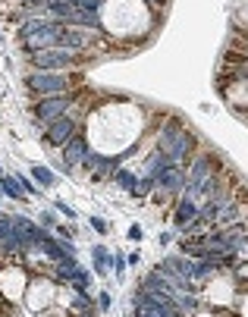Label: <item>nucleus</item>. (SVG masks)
<instances>
[{
	"label": "nucleus",
	"mask_w": 248,
	"mask_h": 317,
	"mask_svg": "<svg viewBox=\"0 0 248 317\" xmlns=\"http://www.w3.org/2000/svg\"><path fill=\"white\" fill-rule=\"evenodd\" d=\"M25 85L35 98H50V95H69L76 88V79L66 72H47V69H32L25 76Z\"/></svg>",
	"instance_id": "nucleus-1"
},
{
	"label": "nucleus",
	"mask_w": 248,
	"mask_h": 317,
	"mask_svg": "<svg viewBox=\"0 0 248 317\" xmlns=\"http://www.w3.org/2000/svg\"><path fill=\"white\" fill-rule=\"evenodd\" d=\"M35 69H47V72H63L69 66H79L85 63L82 53L76 50H66V47H50V50H38V53H32V60H28Z\"/></svg>",
	"instance_id": "nucleus-2"
},
{
	"label": "nucleus",
	"mask_w": 248,
	"mask_h": 317,
	"mask_svg": "<svg viewBox=\"0 0 248 317\" xmlns=\"http://www.w3.org/2000/svg\"><path fill=\"white\" fill-rule=\"evenodd\" d=\"M66 110H73V95H50V98H38L35 101V120L41 126L54 123L60 117H66Z\"/></svg>",
	"instance_id": "nucleus-3"
},
{
	"label": "nucleus",
	"mask_w": 248,
	"mask_h": 317,
	"mask_svg": "<svg viewBox=\"0 0 248 317\" xmlns=\"http://www.w3.org/2000/svg\"><path fill=\"white\" fill-rule=\"evenodd\" d=\"M60 22H44L38 32H32V35H25L22 38V44H25V50L28 53H38V50H50V47H57L60 44Z\"/></svg>",
	"instance_id": "nucleus-4"
},
{
	"label": "nucleus",
	"mask_w": 248,
	"mask_h": 317,
	"mask_svg": "<svg viewBox=\"0 0 248 317\" xmlns=\"http://www.w3.org/2000/svg\"><path fill=\"white\" fill-rule=\"evenodd\" d=\"M76 132H79V120H73V117L66 113V117H60V120H54V123L44 126V145H50V148H63Z\"/></svg>",
	"instance_id": "nucleus-5"
},
{
	"label": "nucleus",
	"mask_w": 248,
	"mask_h": 317,
	"mask_svg": "<svg viewBox=\"0 0 248 317\" xmlns=\"http://www.w3.org/2000/svg\"><path fill=\"white\" fill-rule=\"evenodd\" d=\"M154 182L161 185L164 192L176 195V192H182V189H185V170H182V166H167V170H164L161 176H157Z\"/></svg>",
	"instance_id": "nucleus-6"
},
{
	"label": "nucleus",
	"mask_w": 248,
	"mask_h": 317,
	"mask_svg": "<svg viewBox=\"0 0 248 317\" xmlns=\"http://www.w3.org/2000/svg\"><path fill=\"white\" fill-rule=\"evenodd\" d=\"M88 154H91V151H88V141H85V135H79V132L63 145V163H69V166H73V163H85Z\"/></svg>",
	"instance_id": "nucleus-7"
},
{
	"label": "nucleus",
	"mask_w": 248,
	"mask_h": 317,
	"mask_svg": "<svg viewBox=\"0 0 248 317\" xmlns=\"http://www.w3.org/2000/svg\"><path fill=\"white\" fill-rule=\"evenodd\" d=\"M198 208H201L198 201H192V198H185V195H182V201L176 204V214H173L176 226H179V229H185L189 223H195V220H198Z\"/></svg>",
	"instance_id": "nucleus-8"
},
{
	"label": "nucleus",
	"mask_w": 248,
	"mask_h": 317,
	"mask_svg": "<svg viewBox=\"0 0 248 317\" xmlns=\"http://www.w3.org/2000/svg\"><path fill=\"white\" fill-rule=\"evenodd\" d=\"M0 189H4V195H10L16 201H25V192H22V185L16 176H0Z\"/></svg>",
	"instance_id": "nucleus-9"
},
{
	"label": "nucleus",
	"mask_w": 248,
	"mask_h": 317,
	"mask_svg": "<svg viewBox=\"0 0 248 317\" xmlns=\"http://www.w3.org/2000/svg\"><path fill=\"white\" fill-rule=\"evenodd\" d=\"M88 286H91V276H88V270H76L73 273V279H69V289L73 292H88Z\"/></svg>",
	"instance_id": "nucleus-10"
},
{
	"label": "nucleus",
	"mask_w": 248,
	"mask_h": 317,
	"mask_svg": "<svg viewBox=\"0 0 248 317\" xmlns=\"http://www.w3.org/2000/svg\"><path fill=\"white\" fill-rule=\"evenodd\" d=\"M91 254H95V270H98V273H104V270H107V267L113 264V257L107 254V248H101V245H95V251H91Z\"/></svg>",
	"instance_id": "nucleus-11"
},
{
	"label": "nucleus",
	"mask_w": 248,
	"mask_h": 317,
	"mask_svg": "<svg viewBox=\"0 0 248 317\" xmlns=\"http://www.w3.org/2000/svg\"><path fill=\"white\" fill-rule=\"evenodd\" d=\"M32 176H35V182L38 185H54L57 182V176L47 170V166H32Z\"/></svg>",
	"instance_id": "nucleus-12"
},
{
	"label": "nucleus",
	"mask_w": 248,
	"mask_h": 317,
	"mask_svg": "<svg viewBox=\"0 0 248 317\" xmlns=\"http://www.w3.org/2000/svg\"><path fill=\"white\" fill-rule=\"evenodd\" d=\"M116 182L122 185V189H129V192H135V185H138V182H135V176H132L129 170H116Z\"/></svg>",
	"instance_id": "nucleus-13"
},
{
	"label": "nucleus",
	"mask_w": 248,
	"mask_h": 317,
	"mask_svg": "<svg viewBox=\"0 0 248 317\" xmlns=\"http://www.w3.org/2000/svg\"><path fill=\"white\" fill-rule=\"evenodd\" d=\"M76 7H79V10H85V13H101L104 0H76Z\"/></svg>",
	"instance_id": "nucleus-14"
},
{
	"label": "nucleus",
	"mask_w": 248,
	"mask_h": 317,
	"mask_svg": "<svg viewBox=\"0 0 248 317\" xmlns=\"http://www.w3.org/2000/svg\"><path fill=\"white\" fill-rule=\"evenodd\" d=\"M47 19H25L22 22V28H19V35H22V38H25V35H32V32H38L41 25H44Z\"/></svg>",
	"instance_id": "nucleus-15"
},
{
	"label": "nucleus",
	"mask_w": 248,
	"mask_h": 317,
	"mask_svg": "<svg viewBox=\"0 0 248 317\" xmlns=\"http://www.w3.org/2000/svg\"><path fill=\"white\" fill-rule=\"evenodd\" d=\"M154 185H157V182H154V179H151V176H148V179H141V182H138V185H135V195H148V192H151V189H154Z\"/></svg>",
	"instance_id": "nucleus-16"
},
{
	"label": "nucleus",
	"mask_w": 248,
	"mask_h": 317,
	"mask_svg": "<svg viewBox=\"0 0 248 317\" xmlns=\"http://www.w3.org/2000/svg\"><path fill=\"white\" fill-rule=\"evenodd\" d=\"M236 308H239V314H242V317H248V292H242V295H239V305H236Z\"/></svg>",
	"instance_id": "nucleus-17"
},
{
	"label": "nucleus",
	"mask_w": 248,
	"mask_h": 317,
	"mask_svg": "<svg viewBox=\"0 0 248 317\" xmlns=\"http://www.w3.org/2000/svg\"><path fill=\"white\" fill-rule=\"evenodd\" d=\"M54 208H57V211H63L66 217H76V211H73V208H69V204H66V201H54Z\"/></svg>",
	"instance_id": "nucleus-18"
},
{
	"label": "nucleus",
	"mask_w": 248,
	"mask_h": 317,
	"mask_svg": "<svg viewBox=\"0 0 248 317\" xmlns=\"http://www.w3.org/2000/svg\"><path fill=\"white\" fill-rule=\"evenodd\" d=\"M41 226H44V229H47V226H50V229H54V226H57V220H54V214H41Z\"/></svg>",
	"instance_id": "nucleus-19"
},
{
	"label": "nucleus",
	"mask_w": 248,
	"mask_h": 317,
	"mask_svg": "<svg viewBox=\"0 0 248 317\" xmlns=\"http://www.w3.org/2000/svg\"><path fill=\"white\" fill-rule=\"evenodd\" d=\"M98 308H101V311H107V308H110V295H107V292H101V295H98Z\"/></svg>",
	"instance_id": "nucleus-20"
},
{
	"label": "nucleus",
	"mask_w": 248,
	"mask_h": 317,
	"mask_svg": "<svg viewBox=\"0 0 248 317\" xmlns=\"http://www.w3.org/2000/svg\"><path fill=\"white\" fill-rule=\"evenodd\" d=\"M57 229V236L63 239V242H69V239H73V229H69V226H54Z\"/></svg>",
	"instance_id": "nucleus-21"
},
{
	"label": "nucleus",
	"mask_w": 248,
	"mask_h": 317,
	"mask_svg": "<svg viewBox=\"0 0 248 317\" xmlns=\"http://www.w3.org/2000/svg\"><path fill=\"white\" fill-rule=\"evenodd\" d=\"M91 226H95V229H98L101 236H104V233H107V223H104L101 217H91Z\"/></svg>",
	"instance_id": "nucleus-22"
},
{
	"label": "nucleus",
	"mask_w": 248,
	"mask_h": 317,
	"mask_svg": "<svg viewBox=\"0 0 248 317\" xmlns=\"http://www.w3.org/2000/svg\"><path fill=\"white\" fill-rule=\"evenodd\" d=\"M113 267H116V273H122V270H126V257H122V254H113Z\"/></svg>",
	"instance_id": "nucleus-23"
},
{
	"label": "nucleus",
	"mask_w": 248,
	"mask_h": 317,
	"mask_svg": "<svg viewBox=\"0 0 248 317\" xmlns=\"http://www.w3.org/2000/svg\"><path fill=\"white\" fill-rule=\"evenodd\" d=\"M129 239L138 242V239H141V226H132V229H129Z\"/></svg>",
	"instance_id": "nucleus-24"
},
{
	"label": "nucleus",
	"mask_w": 248,
	"mask_h": 317,
	"mask_svg": "<svg viewBox=\"0 0 248 317\" xmlns=\"http://www.w3.org/2000/svg\"><path fill=\"white\" fill-rule=\"evenodd\" d=\"M145 4H151V7H167V0H145Z\"/></svg>",
	"instance_id": "nucleus-25"
},
{
	"label": "nucleus",
	"mask_w": 248,
	"mask_h": 317,
	"mask_svg": "<svg viewBox=\"0 0 248 317\" xmlns=\"http://www.w3.org/2000/svg\"><path fill=\"white\" fill-rule=\"evenodd\" d=\"M25 4H44V0H25Z\"/></svg>",
	"instance_id": "nucleus-26"
},
{
	"label": "nucleus",
	"mask_w": 248,
	"mask_h": 317,
	"mask_svg": "<svg viewBox=\"0 0 248 317\" xmlns=\"http://www.w3.org/2000/svg\"><path fill=\"white\" fill-rule=\"evenodd\" d=\"M76 317H91V314H76Z\"/></svg>",
	"instance_id": "nucleus-27"
},
{
	"label": "nucleus",
	"mask_w": 248,
	"mask_h": 317,
	"mask_svg": "<svg viewBox=\"0 0 248 317\" xmlns=\"http://www.w3.org/2000/svg\"><path fill=\"white\" fill-rule=\"evenodd\" d=\"M0 192H4V189H0Z\"/></svg>",
	"instance_id": "nucleus-28"
}]
</instances>
